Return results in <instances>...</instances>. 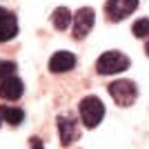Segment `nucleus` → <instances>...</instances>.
<instances>
[{
  "instance_id": "obj_1",
  "label": "nucleus",
  "mask_w": 149,
  "mask_h": 149,
  "mask_svg": "<svg viewBox=\"0 0 149 149\" xmlns=\"http://www.w3.org/2000/svg\"><path fill=\"white\" fill-rule=\"evenodd\" d=\"M78 109H80V120L89 129L98 127L102 123V118H105V105H102V100L98 96H85L80 100Z\"/></svg>"
},
{
  "instance_id": "obj_2",
  "label": "nucleus",
  "mask_w": 149,
  "mask_h": 149,
  "mask_svg": "<svg viewBox=\"0 0 149 149\" xmlns=\"http://www.w3.org/2000/svg\"><path fill=\"white\" fill-rule=\"evenodd\" d=\"M125 69H129V58L123 51H105L96 62V71L100 76H109V74H120Z\"/></svg>"
},
{
  "instance_id": "obj_3",
  "label": "nucleus",
  "mask_w": 149,
  "mask_h": 149,
  "mask_svg": "<svg viewBox=\"0 0 149 149\" xmlns=\"http://www.w3.org/2000/svg\"><path fill=\"white\" fill-rule=\"evenodd\" d=\"M109 93L120 107H131L138 98V87L131 80H116L109 85Z\"/></svg>"
},
{
  "instance_id": "obj_4",
  "label": "nucleus",
  "mask_w": 149,
  "mask_h": 149,
  "mask_svg": "<svg viewBox=\"0 0 149 149\" xmlns=\"http://www.w3.org/2000/svg\"><path fill=\"white\" fill-rule=\"evenodd\" d=\"M138 9V0H107L105 13L111 22H120Z\"/></svg>"
},
{
  "instance_id": "obj_5",
  "label": "nucleus",
  "mask_w": 149,
  "mask_h": 149,
  "mask_svg": "<svg viewBox=\"0 0 149 149\" xmlns=\"http://www.w3.org/2000/svg\"><path fill=\"white\" fill-rule=\"evenodd\" d=\"M93 22H96V13L89 7H82L74 13V38L76 40H82L87 38V33L91 31Z\"/></svg>"
},
{
  "instance_id": "obj_6",
  "label": "nucleus",
  "mask_w": 149,
  "mask_h": 149,
  "mask_svg": "<svg viewBox=\"0 0 149 149\" xmlns=\"http://www.w3.org/2000/svg\"><path fill=\"white\" fill-rule=\"evenodd\" d=\"M58 134H60V145L69 147V145L80 138V129L71 116H58Z\"/></svg>"
},
{
  "instance_id": "obj_7",
  "label": "nucleus",
  "mask_w": 149,
  "mask_h": 149,
  "mask_svg": "<svg viewBox=\"0 0 149 149\" xmlns=\"http://www.w3.org/2000/svg\"><path fill=\"white\" fill-rule=\"evenodd\" d=\"M25 93V82L18 76H7L0 78V98L2 100H18Z\"/></svg>"
},
{
  "instance_id": "obj_8",
  "label": "nucleus",
  "mask_w": 149,
  "mask_h": 149,
  "mask_svg": "<svg viewBox=\"0 0 149 149\" xmlns=\"http://www.w3.org/2000/svg\"><path fill=\"white\" fill-rule=\"evenodd\" d=\"M16 33H18V18L5 7H0V42L13 40Z\"/></svg>"
},
{
  "instance_id": "obj_9",
  "label": "nucleus",
  "mask_w": 149,
  "mask_h": 149,
  "mask_svg": "<svg viewBox=\"0 0 149 149\" xmlns=\"http://www.w3.org/2000/svg\"><path fill=\"white\" fill-rule=\"evenodd\" d=\"M74 67H76V56L71 51H56L49 60L51 74H65V71H71Z\"/></svg>"
},
{
  "instance_id": "obj_10",
  "label": "nucleus",
  "mask_w": 149,
  "mask_h": 149,
  "mask_svg": "<svg viewBox=\"0 0 149 149\" xmlns=\"http://www.w3.org/2000/svg\"><path fill=\"white\" fill-rule=\"evenodd\" d=\"M0 116L5 123H9L11 127H18L25 120V111L20 107H11V105H0Z\"/></svg>"
},
{
  "instance_id": "obj_11",
  "label": "nucleus",
  "mask_w": 149,
  "mask_h": 149,
  "mask_svg": "<svg viewBox=\"0 0 149 149\" xmlns=\"http://www.w3.org/2000/svg\"><path fill=\"white\" fill-rule=\"evenodd\" d=\"M71 11H69L67 7H58L56 11H54V16H51V22H54V27H56L58 31H65L69 27V22H71Z\"/></svg>"
},
{
  "instance_id": "obj_12",
  "label": "nucleus",
  "mask_w": 149,
  "mask_h": 149,
  "mask_svg": "<svg viewBox=\"0 0 149 149\" xmlns=\"http://www.w3.org/2000/svg\"><path fill=\"white\" fill-rule=\"evenodd\" d=\"M134 36L136 38H147L149 36V18H140L134 22Z\"/></svg>"
},
{
  "instance_id": "obj_13",
  "label": "nucleus",
  "mask_w": 149,
  "mask_h": 149,
  "mask_svg": "<svg viewBox=\"0 0 149 149\" xmlns=\"http://www.w3.org/2000/svg\"><path fill=\"white\" fill-rule=\"evenodd\" d=\"M7 76H16V62H11V60L0 62V78H7Z\"/></svg>"
},
{
  "instance_id": "obj_14",
  "label": "nucleus",
  "mask_w": 149,
  "mask_h": 149,
  "mask_svg": "<svg viewBox=\"0 0 149 149\" xmlns=\"http://www.w3.org/2000/svg\"><path fill=\"white\" fill-rule=\"evenodd\" d=\"M31 149H45V145H42V140H40V138H31Z\"/></svg>"
},
{
  "instance_id": "obj_15",
  "label": "nucleus",
  "mask_w": 149,
  "mask_h": 149,
  "mask_svg": "<svg viewBox=\"0 0 149 149\" xmlns=\"http://www.w3.org/2000/svg\"><path fill=\"white\" fill-rule=\"evenodd\" d=\"M145 54L149 56V40H147V45H145Z\"/></svg>"
},
{
  "instance_id": "obj_16",
  "label": "nucleus",
  "mask_w": 149,
  "mask_h": 149,
  "mask_svg": "<svg viewBox=\"0 0 149 149\" xmlns=\"http://www.w3.org/2000/svg\"><path fill=\"white\" fill-rule=\"evenodd\" d=\"M0 125H2V116H0Z\"/></svg>"
}]
</instances>
